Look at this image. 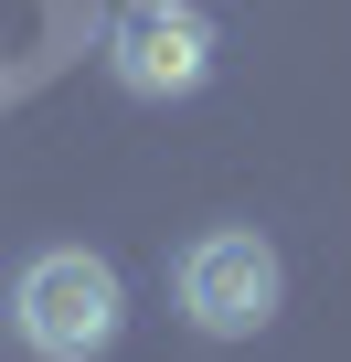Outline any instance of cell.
Wrapping results in <instances>:
<instances>
[{
    "instance_id": "3",
    "label": "cell",
    "mask_w": 351,
    "mask_h": 362,
    "mask_svg": "<svg viewBox=\"0 0 351 362\" xmlns=\"http://www.w3.org/2000/svg\"><path fill=\"white\" fill-rule=\"evenodd\" d=\"M107 64H117L128 96H192L213 75V22L192 0H128L107 22Z\"/></svg>"
},
{
    "instance_id": "1",
    "label": "cell",
    "mask_w": 351,
    "mask_h": 362,
    "mask_svg": "<svg viewBox=\"0 0 351 362\" xmlns=\"http://www.w3.org/2000/svg\"><path fill=\"white\" fill-rule=\"evenodd\" d=\"M11 330H22V351H43V362H96V351L128 330V288H117L107 256L43 245V256L22 267V288H11Z\"/></svg>"
},
{
    "instance_id": "2",
    "label": "cell",
    "mask_w": 351,
    "mask_h": 362,
    "mask_svg": "<svg viewBox=\"0 0 351 362\" xmlns=\"http://www.w3.org/2000/svg\"><path fill=\"white\" fill-rule=\"evenodd\" d=\"M170 288H182V320H192V330H213V341H256V330L277 320V298H287L277 245H266V235H245V224L192 235Z\"/></svg>"
}]
</instances>
